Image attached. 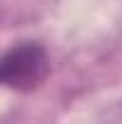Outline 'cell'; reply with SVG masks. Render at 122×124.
<instances>
[{"label": "cell", "instance_id": "1", "mask_svg": "<svg viewBox=\"0 0 122 124\" xmlns=\"http://www.w3.org/2000/svg\"><path fill=\"white\" fill-rule=\"evenodd\" d=\"M48 74V53L36 41H22L0 55V86L15 91L36 88Z\"/></svg>", "mask_w": 122, "mask_h": 124}]
</instances>
